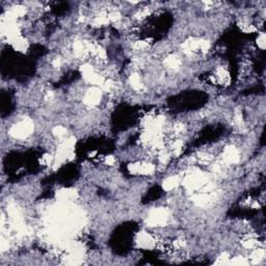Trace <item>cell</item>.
Returning a JSON list of instances; mask_svg holds the SVG:
<instances>
[{
    "mask_svg": "<svg viewBox=\"0 0 266 266\" xmlns=\"http://www.w3.org/2000/svg\"><path fill=\"white\" fill-rule=\"evenodd\" d=\"M257 44H258V47L261 48V49H264L265 48V35L264 32H261L260 35H258V39H257Z\"/></svg>",
    "mask_w": 266,
    "mask_h": 266,
    "instance_id": "obj_1",
    "label": "cell"
}]
</instances>
